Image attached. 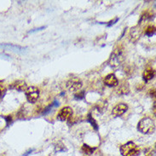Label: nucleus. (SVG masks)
Instances as JSON below:
<instances>
[{"label":"nucleus","mask_w":156,"mask_h":156,"mask_svg":"<svg viewBox=\"0 0 156 156\" xmlns=\"http://www.w3.org/2000/svg\"><path fill=\"white\" fill-rule=\"evenodd\" d=\"M6 94V89L4 86H1L0 85V102L3 100L4 96H5Z\"/></svg>","instance_id":"obj_18"},{"label":"nucleus","mask_w":156,"mask_h":156,"mask_svg":"<svg viewBox=\"0 0 156 156\" xmlns=\"http://www.w3.org/2000/svg\"><path fill=\"white\" fill-rule=\"evenodd\" d=\"M0 57L1 58H5V59H10V57L8 55H5V54H3V53H0Z\"/></svg>","instance_id":"obj_21"},{"label":"nucleus","mask_w":156,"mask_h":156,"mask_svg":"<svg viewBox=\"0 0 156 156\" xmlns=\"http://www.w3.org/2000/svg\"><path fill=\"white\" fill-rule=\"evenodd\" d=\"M154 75H155V71L151 69V68H148L142 73V78H143V79L145 80L146 82H148V81H149V80H151L152 78H154Z\"/></svg>","instance_id":"obj_12"},{"label":"nucleus","mask_w":156,"mask_h":156,"mask_svg":"<svg viewBox=\"0 0 156 156\" xmlns=\"http://www.w3.org/2000/svg\"><path fill=\"white\" fill-rule=\"evenodd\" d=\"M73 115V109L70 107H64L58 113L57 119L61 121L70 120Z\"/></svg>","instance_id":"obj_6"},{"label":"nucleus","mask_w":156,"mask_h":156,"mask_svg":"<svg viewBox=\"0 0 156 156\" xmlns=\"http://www.w3.org/2000/svg\"><path fill=\"white\" fill-rule=\"evenodd\" d=\"M104 84L109 87H116L119 85V80L114 73H110L104 78Z\"/></svg>","instance_id":"obj_9"},{"label":"nucleus","mask_w":156,"mask_h":156,"mask_svg":"<svg viewBox=\"0 0 156 156\" xmlns=\"http://www.w3.org/2000/svg\"><path fill=\"white\" fill-rule=\"evenodd\" d=\"M128 110V106L125 103H119L115 106L113 109L112 115L115 117H120L125 114V112Z\"/></svg>","instance_id":"obj_8"},{"label":"nucleus","mask_w":156,"mask_h":156,"mask_svg":"<svg viewBox=\"0 0 156 156\" xmlns=\"http://www.w3.org/2000/svg\"><path fill=\"white\" fill-rule=\"evenodd\" d=\"M145 33H146V35L148 37H151V36H153V35H154V33H155V26H148V27H147V29H146Z\"/></svg>","instance_id":"obj_16"},{"label":"nucleus","mask_w":156,"mask_h":156,"mask_svg":"<svg viewBox=\"0 0 156 156\" xmlns=\"http://www.w3.org/2000/svg\"><path fill=\"white\" fill-rule=\"evenodd\" d=\"M5 120L6 122H7V125H9L12 121V117L11 116H7V117H5Z\"/></svg>","instance_id":"obj_20"},{"label":"nucleus","mask_w":156,"mask_h":156,"mask_svg":"<svg viewBox=\"0 0 156 156\" xmlns=\"http://www.w3.org/2000/svg\"><path fill=\"white\" fill-rule=\"evenodd\" d=\"M83 86V83L82 81L78 78H72L68 80L66 83V87L69 91L71 92H75L78 91Z\"/></svg>","instance_id":"obj_5"},{"label":"nucleus","mask_w":156,"mask_h":156,"mask_svg":"<svg viewBox=\"0 0 156 156\" xmlns=\"http://www.w3.org/2000/svg\"><path fill=\"white\" fill-rule=\"evenodd\" d=\"M129 90H130L129 85H128V84L125 82V83H123L122 84H120V88L118 89L117 92H118L119 95H125V94L129 93Z\"/></svg>","instance_id":"obj_13"},{"label":"nucleus","mask_w":156,"mask_h":156,"mask_svg":"<svg viewBox=\"0 0 156 156\" xmlns=\"http://www.w3.org/2000/svg\"><path fill=\"white\" fill-rule=\"evenodd\" d=\"M137 129L142 134H152L155 130V123L151 118H143L139 121Z\"/></svg>","instance_id":"obj_2"},{"label":"nucleus","mask_w":156,"mask_h":156,"mask_svg":"<svg viewBox=\"0 0 156 156\" xmlns=\"http://www.w3.org/2000/svg\"><path fill=\"white\" fill-rule=\"evenodd\" d=\"M95 150H96V148H91L87 144H84L82 146V151L85 154H91Z\"/></svg>","instance_id":"obj_14"},{"label":"nucleus","mask_w":156,"mask_h":156,"mask_svg":"<svg viewBox=\"0 0 156 156\" xmlns=\"http://www.w3.org/2000/svg\"><path fill=\"white\" fill-rule=\"evenodd\" d=\"M84 95H85L84 91H78V93L74 95V97L77 100H81V99H83L84 97Z\"/></svg>","instance_id":"obj_19"},{"label":"nucleus","mask_w":156,"mask_h":156,"mask_svg":"<svg viewBox=\"0 0 156 156\" xmlns=\"http://www.w3.org/2000/svg\"><path fill=\"white\" fill-rule=\"evenodd\" d=\"M120 153L122 156H138L140 149L133 142H129L120 147Z\"/></svg>","instance_id":"obj_3"},{"label":"nucleus","mask_w":156,"mask_h":156,"mask_svg":"<svg viewBox=\"0 0 156 156\" xmlns=\"http://www.w3.org/2000/svg\"><path fill=\"white\" fill-rule=\"evenodd\" d=\"M26 99L30 103H35L39 98V90L35 86L27 87L25 90Z\"/></svg>","instance_id":"obj_4"},{"label":"nucleus","mask_w":156,"mask_h":156,"mask_svg":"<svg viewBox=\"0 0 156 156\" xmlns=\"http://www.w3.org/2000/svg\"><path fill=\"white\" fill-rule=\"evenodd\" d=\"M125 61V55H124V49L122 46H118L115 49L110 56L108 64L114 69H116L122 65Z\"/></svg>","instance_id":"obj_1"},{"label":"nucleus","mask_w":156,"mask_h":156,"mask_svg":"<svg viewBox=\"0 0 156 156\" xmlns=\"http://www.w3.org/2000/svg\"><path fill=\"white\" fill-rule=\"evenodd\" d=\"M141 37V31L140 29L138 28V26H135L132 27L130 29V33H129V38L132 43H136V41H138V39L140 38Z\"/></svg>","instance_id":"obj_11"},{"label":"nucleus","mask_w":156,"mask_h":156,"mask_svg":"<svg viewBox=\"0 0 156 156\" xmlns=\"http://www.w3.org/2000/svg\"><path fill=\"white\" fill-rule=\"evenodd\" d=\"M142 156H154L155 155V148H148L143 151Z\"/></svg>","instance_id":"obj_15"},{"label":"nucleus","mask_w":156,"mask_h":156,"mask_svg":"<svg viewBox=\"0 0 156 156\" xmlns=\"http://www.w3.org/2000/svg\"><path fill=\"white\" fill-rule=\"evenodd\" d=\"M27 88L26 84L23 80H16L15 82L10 84V89L11 90H15L17 91H25Z\"/></svg>","instance_id":"obj_10"},{"label":"nucleus","mask_w":156,"mask_h":156,"mask_svg":"<svg viewBox=\"0 0 156 156\" xmlns=\"http://www.w3.org/2000/svg\"><path fill=\"white\" fill-rule=\"evenodd\" d=\"M88 121L90 123V125H92L94 127V129L96 130H98V126H97V123L96 122V120H94L93 118L91 117V115L90 114H89L88 115Z\"/></svg>","instance_id":"obj_17"},{"label":"nucleus","mask_w":156,"mask_h":156,"mask_svg":"<svg viewBox=\"0 0 156 156\" xmlns=\"http://www.w3.org/2000/svg\"><path fill=\"white\" fill-rule=\"evenodd\" d=\"M0 48L7 50L16 52V53H19V54H23L26 50V48L19 46V45H16V44H0Z\"/></svg>","instance_id":"obj_7"}]
</instances>
